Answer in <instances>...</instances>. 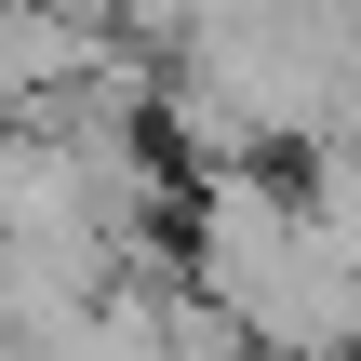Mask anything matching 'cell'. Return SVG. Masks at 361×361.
Masks as SVG:
<instances>
[{
	"label": "cell",
	"mask_w": 361,
	"mask_h": 361,
	"mask_svg": "<svg viewBox=\"0 0 361 361\" xmlns=\"http://www.w3.org/2000/svg\"><path fill=\"white\" fill-rule=\"evenodd\" d=\"M201 295L241 335H268L281 361H335L361 335V268L322 241V214L268 161H241V174L201 188Z\"/></svg>",
	"instance_id": "obj_1"
}]
</instances>
